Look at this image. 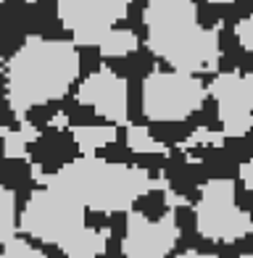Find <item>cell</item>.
<instances>
[{"instance_id":"obj_1","label":"cell","mask_w":253,"mask_h":258,"mask_svg":"<svg viewBox=\"0 0 253 258\" xmlns=\"http://www.w3.org/2000/svg\"><path fill=\"white\" fill-rule=\"evenodd\" d=\"M82 77V50L69 37L27 34L3 63V98L16 119L61 103Z\"/></svg>"},{"instance_id":"obj_2","label":"cell","mask_w":253,"mask_h":258,"mask_svg":"<svg viewBox=\"0 0 253 258\" xmlns=\"http://www.w3.org/2000/svg\"><path fill=\"white\" fill-rule=\"evenodd\" d=\"M29 177L37 184H48L74 198L79 206L93 214L106 216L126 214L148 192L169 187L166 179L153 177L143 166L108 161L100 156H77L61 163L55 171H42L40 163L29 161Z\"/></svg>"},{"instance_id":"obj_3","label":"cell","mask_w":253,"mask_h":258,"mask_svg":"<svg viewBox=\"0 0 253 258\" xmlns=\"http://www.w3.org/2000/svg\"><path fill=\"white\" fill-rule=\"evenodd\" d=\"M145 45L158 61L187 74H216L222 63L219 27H206L195 0H145Z\"/></svg>"},{"instance_id":"obj_4","label":"cell","mask_w":253,"mask_h":258,"mask_svg":"<svg viewBox=\"0 0 253 258\" xmlns=\"http://www.w3.org/2000/svg\"><path fill=\"white\" fill-rule=\"evenodd\" d=\"M19 229L32 240L58 248L66 258H100L111 237L108 227L87 224V208L48 184L29 192L19 216Z\"/></svg>"},{"instance_id":"obj_5","label":"cell","mask_w":253,"mask_h":258,"mask_svg":"<svg viewBox=\"0 0 253 258\" xmlns=\"http://www.w3.org/2000/svg\"><path fill=\"white\" fill-rule=\"evenodd\" d=\"M206 98V82L177 69H151L140 85V113L153 124H182L195 116Z\"/></svg>"},{"instance_id":"obj_6","label":"cell","mask_w":253,"mask_h":258,"mask_svg":"<svg viewBox=\"0 0 253 258\" xmlns=\"http://www.w3.org/2000/svg\"><path fill=\"white\" fill-rule=\"evenodd\" d=\"M195 229L211 242L232 245L250 234V214L237 203L235 182L227 177H211L198 187V201L193 206Z\"/></svg>"},{"instance_id":"obj_7","label":"cell","mask_w":253,"mask_h":258,"mask_svg":"<svg viewBox=\"0 0 253 258\" xmlns=\"http://www.w3.org/2000/svg\"><path fill=\"white\" fill-rule=\"evenodd\" d=\"M137 0H55V19L77 48H98Z\"/></svg>"},{"instance_id":"obj_8","label":"cell","mask_w":253,"mask_h":258,"mask_svg":"<svg viewBox=\"0 0 253 258\" xmlns=\"http://www.w3.org/2000/svg\"><path fill=\"white\" fill-rule=\"evenodd\" d=\"M216 103V119L224 140H240L253 129V72H216L206 85Z\"/></svg>"},{"instance_id":"obj_9","label":"cell","mask_w":253,"mask_h":258,"mask_svg":"<svg viewBox=\"0 0 253 258\" xmlns=\"http://www.w3.org/2000/svg\"><path fill=\"white\" fill-rule=\"evenodd\" d=\"M77 105L90 108L108 124L126 126L130 124V85L111 66H98L87 72L82 82H77Z\"/></svg>"},{"instance_id":"obj_10","label":"cell","mask_w":253,"mask_h":258,"mask_svg":"<svg viewBox=\"0 0 253 258\" xmlns=\"http://www.w3.org/2000/svg\"><path fill=\"white\" fill-rule=\"evenodd\" d=\"M179 242L177 214L166 211L158 219H151L137 208L126 211V224L121 237L124 258H166Z\"/></svg>"},{"instance_id":"obj_11","label":"cell","mask_w":253,"mask_h":258,"mask_svg":"<svg viewBox=\"0 0 253 258\" xmlns=\"http://www.w3.org/2000/svg\"><path fill=\"white\" fill-rule=\"evenodd\" d=\"M74 148L79 156H98L103 148H111L119 140V126L116 124H72L69 126Z\"/></svg>"},{"instance_id":"obj_12","label":"cell","mask_w":253,"mask_h":258,"mask_svg":"<svg viewBox=\"0 0 253 258\" xmlns=\"http://www.w3.org/2000/svg\"><path fill=\"white\" fill-rule=\"evenodd\" d=\"M103 58H126L140 50V37H137V32L130 29V27H113L106 32V37L100 40V45L95 48Z\"/></svg>"},{"instance_id":"obj_13","label":"cell","mask_w":253,"mask_h":258,"mask_svg":"<svg viewBox=\"0 0 253 258\" xmlns=\"http://www.w3.org/2000/svg\"><path fill=\"white\" fill-rule=\"evenodd\" d=\"M124 143L132 153H143V156H166L169 153V148L161 140H156L151 135V129L143 124H126Z\"/></svg>"},{"instance_id":"obj_14","label":"cell","mask_w":253,"mask_h":258,"mask_svg":"<svg viewBox=\"0 0 253 258\" xmlns=\"http://www.w3.org/2000/svg\"><path fill=\"white\" fill-rule=\"evenodd\" d=\"M19 232V214H16V190L0 184V242L14 237Z\"/></svg>"},{"instance_id":"obj_15","label":"cell","mask_w":253,"mask_h":258,"mask_svg":"<svg viewBox=\"0 0 253 258\" xmlns=\"http://www.w3.org/2000/svg\"><path fill=\"white\" fill-rule=\"evenodd\" d=\"M0 245H3V248H0V258H48L45 250H40L37 245H32L29 240L19 237V234L3 240Z\"/></svg>"},{"instance_id":"obj_16","label":"cell","mask_w":253,"mask_h":258,"mask_svg":"<svg viewBox=\"0 0 253 258\" xmlns=\"http://www.w3.org/2000/svg\"><path fill=\"white\" fill-rule=\"evenodd\" d=\"M222 148L224 145V135L219 132V129H195V132L182 143V148Z\"/></svg>"},{"instance_id":"obj_17","label":"cell","mask_w":253,"mask_h":258,"mask_svg":"<svg viewBox=\"0 0 253 258\" xmlns=\"http://www.w3.org/2000/svg\"><path fill=\"white\" fill-rule=\"evenodd\" d=\"M235 40L245 53H253V11L235 24Z\"/></svg>"},{"instance_id":"obj_18","label":"cell","mask_w":253,"mask_h":258,"mask_svg":"<svg viewBox=\"0 0 253 258\" xmlns=\"http://www.w3.org/2000/svg\"><path fill=\"white\" fill-rule=\"evenodd\" d=\"M237 174H240V182H243V187H245V190L253 195V156H250L248 161L240 163Z\"/></svg>"},{"instance_id":"obj_19","label":"cell","mask_w":253,"mask_h":258,"mask_svg":"<svg viewBox=\"0 0 253 258\" xmlns=\"http://www.w3.org/2000/svg\"><path fill=\"white\" fill-rule=\"evenodd\" d=\"M164 203H166V208H182V206H187V198L185 195H177L171 187H164Z\"/></svg>"},{"instance_id":"obj_20","label":"cell","mask_w":253,"mask_h":258,"mask_svg":"<svg viewBox=\"0 0 253 258\" xmlns=\"http://www.w3.org/2000/svg\"><path fill=\"white\" fill-rule=\"evenodd\" d=\"M177 258H219L216 253H201V250H185V253H179Z\"/></svg>"},{"instance_id":"obj_21","label":"cell","mask_w":253,"mask_h":258,"mask_svg":"<svg viewBox=\"0 0 253 258\" xmlns=\"http://www.w3.org/2000/svg\"><path fill=\"white\" fill-rule=\"evenodd\" d=\"M206 3H211V6H232V3H237V0H206Z\"/></svg>"},{"instance_id":"obj_22","label":"cell","mask_w":253,"mask_h":258,"mask_svg":"<svg viewBox=\"0 0 253 258\" xmlns=\"http://www.w3.org/2000/svg\"><path fill=\"white\" fill-rule=\"evenodd\" d=\"M3 63H6V58H3V55H0V74H3Z\"/></svg>"},{"instance_id":"obj_23","label":"cell","mask_w":253,"mask_h":258,"mask_svg":"<svg viewBox=\"0 0 253 258\" xmlns=\"http://www.w3.org/2000/svg\"><path fill=\"white\" fill-rule=\"evenodd\" d=\"M250 234H253V221H250Z\"/></svg>"},{"instance_id":"obj_24","label":"cell","mask_w":253,"mask_h":258,"mask_svg":"<svg viewBox=\"0 0 253 258\" xmlns=\"http://www.w3.org/2000/svg\"><path fill=\"white\" fill-rule=\"evenodd\" d=\"M3 3H6V0H0V6H3Z\"/></svg>"}]
</instances>
